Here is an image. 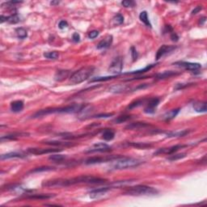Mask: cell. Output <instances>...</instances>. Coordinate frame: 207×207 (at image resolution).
Returning <instances> with one entry per match:
<instances>
[{"mask_svg": "<svg viewBox=\"0 0 207 207\" xmlns=\"http://www.w3.org/2000/svg\"><path fill=\"white\" fill-rule=\"evenodd\" d=\"M106 182V180L100 177H96L93 176H79L78 177L70 178V179H53L43 181L41 185L43 187H67L77 184H100Z\"/></svg>", "mask_w": 207, "mask_h": 207, "instance_id": "6da1fadb", "label": "cell"}, {"mask_svg": "<svg viewBox=\"0 0 207 207\" xmlns=\"http://www.w3.org/2000/svg\"><path fill=\"white\" fill-rule=\"evenodd\" d=\"M83 105H72L69 106L62 107V108H51V109H41L40 111L36 112L34 115L32 116V118H41L44 116L49 115V114H53V113H79Z\"/></svg>", "mask_w": 207, "mask_h": 207, "instance_id": "7a4b0ae2", "label": "cell"}, {"mask_svg": "<svg viewBox=\"0 0 207 207\" xmlns=\"http://www.w3.org/2000/svg\"><path fill=\"white\" fill-rule=\"evenodd\" d=\"M158 193V190L147 185H135L126 188L124 194L130 196H154Z\"/></svg>", "mask_w": 207, "mask_h": 207, "instance_id": "3957f363", "label": "cell"}, {"mask_svg": "<svg viewBox=\"0 0 207 207\" xmlns=\"http://www.w3.org/2000/svg\"><path fill=\"white\" fill-rule=\"evenodd\" d=\"M142 164L141 160L138 159L128 158V157H122L117 159L112 164V169L114 170H122V169L131 168L138 167Z\"/></svg>", "mask_w": 207, "mask_h": 207, "instance_id": "277c9868", "label": "cell"}, {"mask_svg": "<svg viewBox=\"0 0 207 207\" xmlns=\"http://www.w3.org/2000/svg\"><path fill=\"white\" fill-rule=\"evenodd\" d=\"M95 68L93 66H87L79 69V71H75L74 74L71 75L70 77V83L72 84H79L80 83H83L88 79H89L90 76L94 73Z\"/></svg>", "mask_w": 207, "mask_h": 207, "instance_id": "5b68a950", "label": "cell"}, {"mask_svg": "<svg viewBox=\"0 0 207 207\" xmlns=\"http://www.w3.org/2000/svg\"><path fill=\"white\" fill-rule=\"evenodd\" d=\"M123 67V60L122 57H117L113 59L109 67V72L113 75H118L121 74Z\"/></svg>", "mask_w": 207, "mask_h": 207, "instance_id": "8992f818", "label": "cell"}, {"mask_svg": "<svg viewBox=\"0 0 207 207\" xmlns=\"http://www.w3.org/2000/svg\"><path fill=\"white\" fill-rule=\"evenodd\" d=\"M112 151V147L106 143H96L87 151V153H93V152H109Z\"/></svg>", "mask_w": 207, "mask_h": 207, "instance_id": "52a82bcc", "label": "cell"}, {"mask_svg": "<svg viewBox=\"0 0 207 207\" xmlns=\"http://www.w3.org/2000/svg\"><path fill=\"white\" fill-rule=\"evenodd\" d=\"M62 149H53V148H28V152L30 154L36 155H41L44 154H49V153H53V152L62 151Z\"/></svg>", "mask_w": 207, "mask_h": 207, "instance_id": "ba28073f", "label": "cell"}, {"mask_svg": "<svg viewBox=\"0 0 207 207\" xmlns=\"http://www.w3.org/2000/svg\"><path fill=\"white\" fill-rule=\"evenodd\" d=\"M173 65L179 66V67H183L185 70L188 71H197L201 68V66L199 63H194V62H176L173 63Z\"/></svg>", "mask_w": 207, "mask_h": 207, "instance_id": "9c48e42d", "label": "cell"}, {"mask_svg": "<svg viewBox=\"0 0 207 207\" xmlns=\"http://www.w3.org/2000/svg\"><path fill=\"white\" fill-rule=\"evenodd\" d=\"M121 156H111V157H108V158H102V157H91L86 159L85 164H101L103 162H106L109 161L112 162L114 159L120 158Z\"/></svg>", "mask_w": 207, "mask_h": 207, "instance_id": "30bf717a", "label": "cell"}, {"mask_svg": "<svg viewBox=\"0 0 207 207\" xmlns=\"http://www.w3.org/2000/svg\"><path fill=\"white\" fill-rule=\"evenodd\" d=\"M185 147H187V145H176L168 148H161V149H159L156 152H155L154 155H157L159 154H166L170 155L174 154L179 149H181V148Z\"/></svg>", "mask_w": 207, "mask_h": 207, "instance_id": "8fae6325", "label": "cell"}, {"mask_svg": "<svg viewBox=\"0 0 207 207\" xmlns=\"http://www.w3.org/2000/svg\"><path fill=\"white\" fill-rule=\"evenodd\" d=\"M176 48V47L174 46V45H162V46L158 49L157 53H156L155 59L156 60L160 59V58H163L164 55L168 54V53H170V52L173 51Z\"/></svg>", "mask_w": 207, "mask_h": 207, "instance_id": "7c38bea8", "label": "cell"}, {"mask_svg": "<svg viewBox=\"0 0 207 207\" xmlns=\"http://www.w3.org/2000/svg\"><path fill=\"white\" fill-rule=\"evenodd\" d=\"M159 104V99L158 98H151L150 99L149 101L147 103V106L145 108V112L146 113H149V114H152L155 112L156 107L158 106Z\"/></svg>", "mask_w": 207, "mask_h": 207, "instance_id": "4fadbf2b", "label": "cell"}, {"mask_svg": "<svg viewBox=\"0 0 207 207\" xmlns=\"http://www.w3.org/2000/svg\"><path fill=\"white\" fill-rule=\"evenodd\" d=\"M110 188H111L110 187H104V188H96V189H93L91 192H89V196L92 199L98 198L100 197L105 194L109 190H110Z\"/></svg>", "mask_w": 207, "mask_h": 207, "instance_id": "5bb4252c", "label": "cell"}, {"mask_svg": "<svg viewBox=\"0 0 207 207\" xmlns=\"http://www.w3.org/2000/svg\"><path fill=\"white\" fill-rule=\"evenodd\" d=\"M112 43H113V36L112 35H109L104 39H102L100 42L98 43V45L96 46V48L98 49H107L109 46H111Z\"/></svg>", "mask_w": 207, "mask_h": 207, "instance_id": "9a60e30c", "label": "cell"}, {"mask_svg": "<svg viewBox=\"0 0 207 207\" xmlns=\"http://www.w3.org/2000/svg\"><path fill=\"white\" fill-rule=\"evenodd\" d=\"M151 125L145 123V122H135V123H131L126 126V130H142V129H146L147 127H150Z\"/></svg>", "mask_w": 207, "mask_h": 207, "instance_id": "2e32d148", "label": "cell"}, {"mask_svg": "<svg viewBox=\"0 0 207 207\" xmlns=\"http://www.w3.org/2000/svg\"><path fill=\"white\" fill-rule=\"evenodd\" d=\"M193 108L197 113H205L207 110L206 103L204 101H195L193 104Z\"/></svg>", "mask_w": 207, "mask_h": 207, "instance_id": "e0dca14e", "label": "cell"}, {"mask_svg": "<svg viewBox=\"0 0 207 207\" xmlns=\"http://www.w3.org/2000/svg\"><path fill=\"white\" fill-rule=\"evenodd\" d=\"M128 87L125 84H115L109 88V92L113 93H121L128 90Z\"/></svg>", "mask_w": 207, "mask_h": 207, "instance_id": "ac0fdd59", "label": "cell"}, {"mask_svg": "<svg viewBox=\"0 0 207 207\" xmlns=\"http://www.w3.org/2000/svg\"><path fill=\"white\" fill-rule=\"evenodd\" d=\"M24 109V102L22 101H15L11 102V109L14 113H19Z\"/></svg>", "mask_w": 207, "mask_h": 207, "instance_id": "d6986e66", "label": "cell"}, {"mask_svg": "<svg viewBox=\"0 0 207 207\" xmlns=\"http://www.w3.org/2000/svg\"><path fill=\"white\" fill-rule=\"evenodd\" d=\"M25 155L22 152H10V153H6V154L2 155H1V159H7L11 158H24Z\"/></svg>", "mask_w": 207, "mask_h": 207, "instance_id": "ffe728a7", "label": "cell"}, {"mask_svg": "<svg viewBox=\"0 0 207 207\" xmlns=\"http://www.w3.org/2000/svg\"><path fill=\"white\" fill-rule=\"evenodd\" d=\"M179 112H180V109H172V110H171V111H169V112H168V113H165L164 115L163 116V118H164V120L166 121V122L171 121V120H172L173 118H175L177 116Z\"/></svg>", "mask_w": 207, "mask_h": 207, "instance_id": "44dd1931", "label": "cell"}, {"mask_svg": "<svg viewBox=\"0 0 207 207\" xmlns=\"http://www.w3.org/2000/svg\"><path fill=\"white\" fill-rule=\"evenodd\" d=\"M114 137H115V133L109 129H106L105 130H104L102 134V139L105 141H111L114 139Z\"/></svg>", "mask_w": 207, "mask_h": 207, "instance_id": "7402d4cb", "label": "cell"}, {"mask_svg": "<svg viewBox=\"0 0 207 207\" xmlns=\"http://www.w3.org/2000/svg\"><path fill=\"white\" fill-rule=\"evenodd\" d=\"M55 195L53 194H30L26 197V198L29 199H37V200H45V199L52 198Z\"/></svg>", "mask_w": 207, "mask_h": 207, "instance_id": "603a6c76", "label": "cell"}, {"mask_svg": "<svg viewBox=\"0 0 207 207\" xmlns=\"http://www.w3.org/2000/svg\"><path fill=\"white\" fill-rule=\"evenodd\" d=\"M69 71H58L55 74V80L56 81H62L68 77Z\"/></svg>", "mask_w": 207, "mask_h": 207, "instance_id": "cb8c5ba5", "label": "cell"}, {"mask_svg": "<svg viewBox=\"0 0 207 207\" xmlns=\"http://www.w3.org/2000/svg\"><path fill=\"white\" fill-rule=\"evenodd\" d=\"M26 135H28V134H26V133H14V134H11V135H6V136H2L1 138V140L3 141L4 139L6 140H15L19 136H26Z\"/></svg>", "mask_w": 207, "mask_h": 207, "instance_id": "d4e9b609", "label": "cell"}, {"mask_svg": "<svg viewBox=\"0 0 207 207\" xmlns=\"http://www.w3.org/2000/svg\"><path fill=\"white\" fill-rule=\"evenodd\" d=\"M139 19H140V20H141L146 26H147L149 28H151V22H150L149 19H148L147 12V11H142V12L140 13V15H139Z\"/></svg>", "mask_w": 207, "mask_h": 207, "instance_id": "484cf974", "label": "cell"}, {"mask_svg": "<svg viewBox=\"0 0 207 207\" xmlns=\"http://www.w3.org/2000/svg\"><path fill=\"white\" fill-rule=\"evenodd\" d=\"M178 75V73H176L175 71H164V73H160V74H158V75H156V78L158 79H166V78H170L173 75Z\"/></svg>", "mask_w": 207, "mask_h": 207, "instance_id": "4316f807", "label": "cell"}, {"mask_svg": "<svg viewBox=\"0 0 207 207\" xmlns=\"http://www.w3.org/2000/svg\"><path fill=\"white\" fill-rule=\"evenodd\" d=\"M156 64H151V65H149V66H146L145 68L143 69H141V70H138V71H132V72H127L126 73V75H138V74H143V73H145L147 72V71H149L151 69H152L154 66H155Z\"/></svg>", "mask_w": 207, "mask_h": 207, "instance_id": "83f0119b", "label": "cell"}, {"mask_svg": "<svg viewBox=\"0 0 207 207\" xmlns=\"http://www.w3.org/2000/svg\"><path fill=\"white\" fill-rule=\"evenodd\" d=\"M128 145L131 146V147H134L139 148V149H146V148L151 147V144L145 143H129Z\"/></svg>", "mask_w": 207, "mask_h": 207, "instance_id": "f1b7e54d", "label": "cell"}, {"mask_svg": "<svg viewBox=\"0 0 207 207\" xmlns=\"http://www.w3.org/2000/svg\"><path fill=\"white\" fill-rule=\"evenodd\" d=\"M145 99H140V100H137V101H134V102L130 103V105H129V106L127 107V110H131V109H135V108H137V107L139 106H141L142 105H143V103L145 102Z\"/></svg>", "mask_w": 207, "mask_h": 207, "instance_id": "f546056e", "label": "cell"}, {"mask_svg": "<svg viewBox=\"0 0 207 207\" xmlns=\"http://www.w3.org/2000/svg\"><path fill=\"white\" fill-rule=\"evenodd\" d=\"M66 155H52L49 157V159L54 163H61L66 159Z\"/></svg>", "mask_w": 207, "mask_h": 207, "instance_id": "4dcf8cb0", "label": "cell"}, {"mask_svg": "<svg viewBox=\"0 0 207 207\" xmlns=\"http://www.w3.org/2000/svg\"><path fill=\"white\" fill-rule=\"evenodd\" d=\"M45 144L46 145H51V146H62V147H70L73 146L71 143H63V142H58V141H50V142H45Z\"/></svg>", "mask_w": 207, "mask_h": 207, "instance_id": "1f68e13d", "label": "cell"}, {"mask_svg": "<svg viewBox=\"0 0 207 207\" xmlns=\"http://www.w3.org/2000/svg\"><path fill=\"white\" fill-rule=\"evenodd\" d=\"M15 32L17 35L18 38L19 39H25L28 36V33L25 28H18L15 29Z\"/></svg>", "mask_w": 207, "mask_h": 207, "instance_id": "d6a6232c", "label": "cell"}, {"mask_svg": "<svg viewBox=\"0 0 207 207\" xmlns=\"http://www.w3.org/2000/svg\"><path fill=\"white\" fill-rule=\"evenodd\" d=\"M190 132V130H182V131H178V132H171L168 134V137H184L186 135H188Z\"/></svg>", "mask_w": 207, "mask_h": 207, "instance_id": "836d02e7", "label": "cell"}, {"mask_svg": "<svg viewBox=\"0 0 207 207\" xmlns=\"http://www.w3.org/2000/svg\"><path fill=\"white\" fill-rule=\"evenodd\" d=\"M19 21H20V18L16 13L7 16V22L10 24H17Z\"/></svg>", "mask_w": 207, "mask_h": 207, "instance_id": "e575fe53", "label": "cell"}, {"mask_svg": "<svg viewBox=\"0 0 207 207\" xmlns=\"http://www.w3.org/2000/svg\"><path fill=\"white\" fill-rule=\"evenodd\" d=\"M43 55H44V57H45V58H47V59L55 60V59H58V57H59V53H58V52H56V51L46 52V53H44Z\"/></svg>", "mask_w": 207, "mask_h": 207, "instance_id": "d590c367", "label": "cell"}, {"mask_svg": "<svg viewBox=\"0 0 207 207\" xmlns=\"http://www.w3.org/2000/svg\"><path fill=\"white\" fill-rule=\"evenodd\" d=\"M55 170L54 168L53 167H41V168H36L33 169L32 171H30L31 173H36V172H47V171H53Z\"/></svg>", "mask_w": 207, "mask_h": 207, "instance_id": "8d00e7d4", "label": "cell"}, {"mask_svg": "<svg viewBox=\"0 0 207 207\" xmlns=\"http://www.w3.org/2000/svg\"><path fill=\"white\" fill-rule=\"evenodd\" d=\"M130 119H131V116L122 115V116H119L118 118H116V119L114 120V122L117 123V124H120V123H123V122H127V121Z\"/></svg>", "mask_w": 207, "mask_h": 207, "instance_id": "74e56055", "label": "cell"}, {"mask_svg": "<svg viewBox=\"0 0 207 207\" xmlns=\"http://www.w3.org/2000/svg\"><path fill=\"white\" fill-rule=\"evenodd\" d=\"M118 77V75H111V76H105V77H96L95 79H92L91 82L93 83V82H101V81H107V80H110V79H113L114 78Z\"/></svg>", "mask_w": 207, "mask_h": 207, "instance_id": "f35d334b", "label": "cell"}, {"mask_svg": "<svg viewBox=\"0 0 207 207\" xmlns=\"http://www.w3.org/2000/svg\"><path fill=\"white\" fill-rule=\"evenodd\" d=\"M113 20L116 25H120V24H122V23L124 22V17H123L121 14H117V15L113 17Z\"/></svg>", "mask_w": 207, "mask_h": 207, "instance_id": "ab89813d", "label": "cell"}, {"mask_svg": "<svg viewBox=\"0 0 207 207\" xmlns=\"http://www.w3.org/2000/svg\"><path fill=\"white\" fill-rule=\"evenodd\" d=\"M170 157L168 158V159L170 160V161H175V160L180 159L184 158L186 156L185 153H181V154H177V155H170Z\"/></svg>", "mask_w": 207, "mask_h": 207, "instance_id": "60d3db41", "label": "cell"}, {"mask_svg": "<svg viewBox=\"0 0 207 207\" xmlns=\"http://www.w3.org/2000/svg\"><path fill=\"white\" fill-rule=\"evenodd\" d=\"M122 4L125 7H133L135 5V2L131 0H125V1H122Z\"/></svg>", "mask_w": 207, "mask_h": 207, "instance_id": "b9f144b4", "label": "cell"}, {"mask_svg": "<svg viewBox=\"0 0 207 207\" xmlns=\"http://www.w3.org/2000/svg\"><path fill=\"white\" fill-rule=\"evenodd\" d=\"M130 53H131V57H132L133 58V61L135 62V61H136L137 60V58H138L139 54H138V52H137L136 49H135L134 46H132V47L130 48Z\"/></svg>", "mask_w": 207, "mask_h": 207, "instance_id": "7bdbcfd3", "label": "cell"}, {"mask_svg": "<svg viewBox=\"0 0 207 207\" xmlns=\"http://www.w3.org/2000/svg\"><path fill=\"white\" fill-rule=\"evenodd\" d=\"M113 115V113H102V114H98V115L94 116L93 118H108L109 117H111V116Z\"/></svg>", "mask_w": 207, "mask_h": 207, "instance_id": "ee69618b", "label": "cell"}, {"mask_svg": "<svg viewBox=\"0 0 207 207\" xmlns=\"http://www.w3.org/2000/svg\"><path fill=\"white\" fill-rule=\"evenodd\" d=\"M99 35V32L98 31H96V30H93L92 32H89V34H88V37L90 39H95L96 37H97Z\"/></svg>", "mask_w": 207, "mask_h": 207, "instance_id": "f6af8a7d", "label": "cell"}, {"mask_svg": "<svg viewBox=\"0 0 207 207\" xmlns=\"http://www.w3.org/2000/svg\"><path fill=\"white\" fill-rule=\"evenodd\" d=\"M68 27V23L66 21V20H62V21L59 22V24H58V28L60 29H64V28H66Z\"/></svg>", "mask_w": 207, "mask_h": 207, "instance_id": "bcb514c9", "label": "cell"}, {"mask_svg": "<svg viewBox=\"0 0 207 207\" xmlns=\"http://www.w3.org/2000/svg\"><path fill=\"white\" fill-rule=\"evenodd\" d=\"M72 40L74 42H79L80 41V36L78 32H75L72 36Z\"/></svg>", "mask_w": 207, "mask_h": 207, "instance_id": "7dc6e473", "label": "cell"}, {"mask_svg": "<svg viewBox=\"0 0 207 207\" xmlns=\"http://www.w3.org/2000/svg\"><path fill=\"white\" fill-rule=\"evenodd\" d=\"M171 39H172V41H177L178 39H179V37H178V36L176 35V33H175V32H172V33H171Z\"/></svg>", "mask_w": 207, "mask_h": 207, "instance_id": "c3c4849f", "label": "cell"}, {"mask_svg": "<svg viewBox=\"0 0 207 207\" xmlns=\"http://www.w3.org/2000/svg\"><path fill=\"white\" fill-rule=\"evenodd\" d=\"M201 9H202V7H201V6H197L196 8H195L194 10H193V11H192V15H195V14H197V13L198 12V11H201Z\"/></svg>", "mask_w": 207, "mask_h": 207, "instance_id": "681fc988", "label": "cell"}, {"mask_svg": "<svg viewBox=\"0 0 207 207\" xmlns=\"http://www.w3.org/2000/svg\"><path fill=\"white\" fill-rule=\"evenodd\" d=\"M201 19V22H200L199 24H203L205 22V19H206V18H205V17H202V18H201V19Z\"/></svg>", "mask_w": 207, "mask_h": 207, "instance_id": "f907efd6", "label": "cell"}, {"mask_svg": "<svg viewBox=\"0 0 207 207\" xmlns=\"http://www.w3.org/2000/svg\"><path fill=\"white\" fill-rule=\"evenodd\" d=\"M59 3V2H58V1H52V2H50V4L51 5H55V4H58Z\"/></svg>", "mask_w": 207, "mask_h": 207, "instance_id": "816d5d0a", "label": "cell"}]
</instances>
